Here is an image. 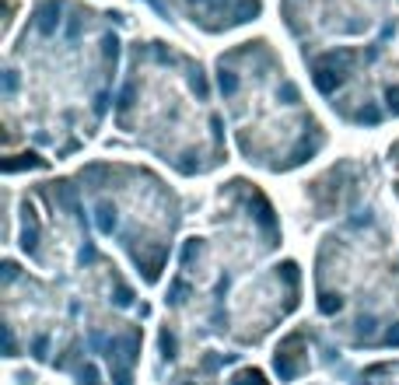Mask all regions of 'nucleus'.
Returning a JSON list of instances; mask_svg holds the SVG:
<instances>
[{
    "label": "nucleus",
    "mask_w": 399,
    "mask_h": 385,
    "mask_svg": "<svg viewBox=\"0 0 399 385\" xmlns=\"http://www.w3.org/2000/svg\"><path fill=\"white\" fill-rule=\"evenodd\" d=\"M113 126L186 179L210 175L228 162L225 119L214 112L200 63L172 50H133L130 84L116 102Z\"/></svg>",
    "instance_id": "f257e3e1"
},
{
    "label": "nucleus",
    "mask_w": 399,
    "mask_h": 385,
    "mask_svg": "<svg viewBox=\"0 0 399 385\" xmlns=\"http://www.w3.org/2000/svg\"><path fill=\"white\" fill-rule=\"evenodd\" d=\"M389 172H393V193H396V200H399V140L389 144Z\"/></svg>",
    "instance_id": "39448f33"
},
{
    "label": "nucleus",
    "mask_w": 399,
    "mask_h": 385,
    "mask_svg": "<svg viewBox=\"0 0 399 385\" xmlns=\"http://www.w3.org/2000/svg\"><path fill=\"white\" fill-rule=\"evenodd\" d=\"M361 385H399V361H382L361 372Z\"/></svg>",
    "instance_id": "20e7f679"
},
{
    "label": "nucleus",
    "mask_w": 399,
    "mask_h": 385,
    "mask_svg": "<svg viewBox=\"0 0 399 385\" xmlns=\"http://www.w3.org/2000/svg\"><path fill=\"white\" fill-rule=\"evenodd\" d=\"M74 182L91 203V218L99 221L102 235L130 256L140 284H162L175 231L182 224L179 193L151 168L109 158L88 162Z\"/></svg>",
    "instance_id": "7ed1b4c3"
},
{
    "label": "nucleus",
    "mask_w": 399,
    "mask_h": 385,
    "mask_svg": "<svg viewBox=\"0 0 399 385\" xmlns=\"http://www.w3.org/2000/svg\"><path fill=\"white\" fill-rule=\"evenodd\" d=\"M266 43L218 60L221 106L231 119V140L245 165L284 175L319 158L330 144L326 126L308 109Z\"/></svg>",
    "instance_id": "f03ea898"
}]
</instances>
